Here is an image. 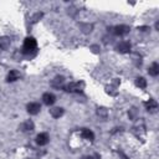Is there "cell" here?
Segmentation results:
<instances>
[{"label": "cell", "instance_id": "obj_15", "mask_svg": "<svg viewBox=\"0 0 159 159\" xmlns=\"http://www.w3.org/2000/svg\"><path fill=\"white\" fill-rule=\"evenodd\" d=\"M10 46V39L9 37H0V51L6 50Z\"/></svg>", "mask_w": 159, "mask_h": 159}, {"label": "cell", "instance_id": "obj_12", "mask_svg": "<svg viewBox=\"0 0 159 159\" xmlns=\"http://www.w3.org/2000/svg\"><path fill=\"white\" fill-rule=\"evenodd\" d=\"M34 128H35V124H34V122L32 120H26V122H24L22 124H21V129L24 130V132H31V130H34Z\"/></svg>", "mask_w": 159, "mask_h": 159}, {"label": "cell", "instance_id": "obj_6", "mask_svg": "<svg viewBox=\"0 0 159 159\" xmlns=\"http://www.w3.org/2000/svg\"><path fill=\"white\" fill-rule=\"evenodd\" d=\"M26 108H27V112L30 114H37L41 111V104L37 103V102H31L26 106Z\"/></svg>", "mask_w": 159, "mask_h": 159}, {"label": "cell", "instance_id": "obj_4", "mask_svg": "<svg viewBox=\"0 0 159 159\" xmlns=\"http://www.w3.org/2000/svg\"><path fill=\"white\" fill-rule=\"evenodd\" d=\"M129 31H130V27L127 26V25H118V26H116L114 30H113V32H114L117 36H124V35H127Z\"/></svg>", "mask_w": 159, "mask_h": 159}, {"label": "cell", "instance_id": "obj_8", "mask_svg": "<svg viewBox=\"0 0 159 159\" xmlns=\"http://www.w3.org/2000/svg\"><path fill=\"white\" fill-rule=\"evenodd\" d=\"M63 83H65V78L62 76H57L52 80L51 86L55 87V88H63Z\"/></svg>", "mask_w": 159, "mask_h": 159}, {"label": "cell", "instance_id": "obj_3", "mask_svg": "<svg viewBox=\"0 0 159 159\" xmlns=\"http://www.w3.org/2000/svg\"><path fill=\"white\" fill-rule=\"evenodd\" d=\"M130 48H132V45H130L128 41H120V42L117 43V46H116V50H117L118 52H120V53H127V52L130 51Z\"/></svg>", "mask_w": 159, "mask_h": 159}, {"label": "cell", "instance_id": "obj_2", "mask_svg": "<svg viewBox=\"0 0 159 159\" xmlns=\"http://www.w3.org/2000/svg\"><path fill=\"white\" fill-rule=\"evenodd\" d=\"M84 87V83L83 82H71V83H67L63 86V89L66 92H71V93H75V92H81Z\"/></svg>", "mask_w": 159, "mask_h": 159}, {"label": "cell", "instance_id": "obj_7", "mask_svg": "<svg viewBox=\"0 0 159 159\" xmlns=\"http://www.w3.org/2000/svg\"><path fill=\"white\" fill-rule=\"evenodd\" d=\"M48 134L47 133H40L36 135V143L39 145H46L48 143Z\"/></svg>", "mask_w": 159, "mask_h": 159}, {"label": "cell", "instance_id": "obj_16", "mask_svg": "<svg viewBox=\"0 0 159 159\" xmlns=\"http://www.w3.org/2000/svg\"><path fill=\"white\" fill-rule=\"evenodd\" d=\"M135 84L139 87V88H145L147 87V80L144 77H138L135 80Z\"/></svg>", "mask_w": 159, "mask_h": 159}, {"label": "cell", "instance_id": "obj_17", "mask_svg": "<svg viewBox=\"0 0 159 159\" xmlns=\"http://www.w3.org/2000/svg\"><path fill=\"white\" fill-rule=\"evenodd\" d=\"M118 154H119V155H120V157H122V159H128V157H127V155H125V154H123V153H122V152H118Z\"/></svg>", "mask_w": 159, "mask_h": 159}, {"label": "cell", "instance_id": "obj_11", "mask_svg": "<svg viewBox=\"0 0 159 159\" xmlns=\"http://www.w3.org/2000/svg\"><path fill=\"white\" fill-rule=\"evenodd\" d=\"M148 73L153 77H157L159 75V65L157 62H153L150 66H149V70H148Z\"/></svg>", "mask_w": 159, "mask_h": 159}, {"label": "cell", "instance_id": "obj_10", "mask_svg": "<svg viewBox=\"0 0 159 159\" xmlns=\"http://www.w3.org/2000/svg\"><path fill=\"white\" fill-rule=\"evenodd\" d=\"M20 78V72L16 71V70H11L9 73H7V77H6V81L7 82H15Z\"/></svg>", "mask_w": 159, "mask_h": 159}, {"label": "cell", "instance_id": "obj_1", "mask_svg": "<svg viewBox=\"0 0 159 159\" xmlns=\"http://www.w3.org/2000/svg\"><path fill=\"white\" fill-rule=\"evenodd\" d=\"M37 47V42L34 37H26L24 41V46H22V53L24 55H30L31 52H35Z\"/></svg>", "mask_w": 159, "mask_h": 159}, {"label": "cell", "instance_id": "obj_5", "mask_svg": "<svg viewBox=\"0 0 159 159\" xmlns=\"http://www.w3.org/2000/svg\"><path fill=\"white\" fill-rule=\"evenodd\" d=\"M42 102L46 104V106H52L55 102H56V97L53 93H50V92H46L42 94Z\"/></svg>", "mask_w": 159, "mask_h": 159}, {"label": "cell", "instance_id": "obj_13", "mask_svg": "<svg viewBox=\"0 0 159 159\" xmlns=\"http://www.w3.org/2000/svg\"><path fill=\"white\" fill-rule=\"evenodd\" d=\"M144 106H145V108H147L148 111H150V112H154V111L158 108V103H157L155 99H149L148 102L144 103Z\"/></svg>", "mask_w": 159, "mask_h": 159}, {"label": "cell", "instance_id": "obj_9", "mask_svg": "<svg viewBox=\"0 0 159 159\" xmlns=\"http://www.w3.org/2000/svg\"><path fill=\"white\" fill-rule=\"evenodd\" d=\"M81 135H82L83 139H87V140H91V142L94 139V133L88 128H83L81 130Z\"/></svg>", "mask_w": 159, "mask_h": 159}, {"label": "cell", "instance_id": "obj_18", "mask_svg": "<svg viewBox=\"0 0 159 159\" xmlns=\"http://www.w3.org/2000/svg\"><path fill=\"white\" fill-rule=\"evenodd\" d=\"M81 159H94V157H91V155H84V157H82Z\"/></svg>", "mask_w": 159, "mask_h": 159}, {"label": "cell", "instance_id": "obj_14", "mask_svg": "<svg viewBox=\"0 0 159 159\" xmlns=\"http://www.w3.org/2000/svg\"><path fill=\"white\" fill-rule=\"evenodd\" d=\"M50 114H51L53 118H60V117L63 114V108H61V107H55V108L50 109Z\"/></svg>", "mask_w": 159, "mask_h": 159}]
</instances>
